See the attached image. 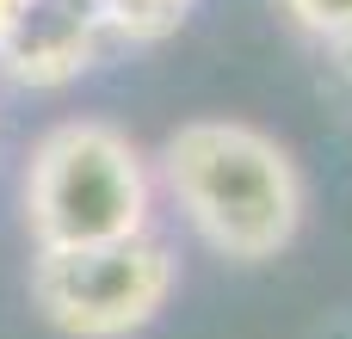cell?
<instances>
[{
    "label": "cell",
    "mask_w": 352,
    "mask_h": 339,
    "mask_svg": "<svg viewBox=\"0 0 352 339\" xmlns=\"http://www.w3.org/2000/svg\"><path fill=\"white\" fill-rule=\"evenodd\" d=\"M161 185L192 222V235L235 266L278 259L309 210L291 148L241 117L179 124L161 142Z\"/></svg>",
    "instance_id": "cell-1"
},
{
    "label": "cell",
    "mask_w": 352,
    "mask_h": 339,
    "mask_svg": "<svg viewBox=\"0 0 352 339\" xmlns=\"http://www.w3.org/2000/svg\"><path fill=\"white\" fill-rule=\"evenodd\" d=\"M148 204L155 179L142 148L105 117H68L43 130L25 161V229L37 253L148 235Z\"/></svg>",
    "instance_id": "cell-2"
},
{
    "label": "cell",
    "mask_w": 352,
    "mask_h": 339,
    "mask_svg": "<svg viewBox=\"0 0 352 339\" xmlns=\"http://www.w3.org/2000/svg\"><path fill=\"white\" fill-rule=\"evenodd\" d=\"M179 284V259L155 235L68 247L31 259V303L68 339H130L142 334Z\"/></svg>",
    "instance_id": "cell-3"
},
{
    "label": "cell",
    "mask_w": 352,
    "mask_h": 339,
    "mask_svg": "<svg viewBox=\"0 0 352 339\" xmlns=\"http://www.w3.org/2000/svg\"><path fill=\"white\" fill-rule=\"evenodd\" d=\"M105 49H111V31L93 0H31L19 31L0 43V74L12 86L50 93V86L80 80L87 68H99Z\"/></svg>",
    "instance_id": "cell-4"
},
{
    "label": "cell",
    "mask_w": 352,
    "mask_h": 339,
    "mask_svg": "<svg viewBox=\"0 0 352 339\" xmlns=\"http://www.w3.org/2000/svg\"><path fill=\"white\" fill-rule=\"evenodd\" d=\"M93 6H99V19H105L111 43H161V37H173V31L186 25V12H192V0H93Z\"/></svg>",
    "instance_id": "cell-5"
},
{
    "label": "cell",
    "mask_w": 352,
    "mask_h": 339,
    "mask_svg": "<svg viewBox=\"0 0 352 339\" xmlns=\"http://www.w3.org/2000/svg\"><path fill=\"white\" fill-rule=\"evenodd\" d=\"M285 12H291V25L297 31H309L316 43H328V37H346L352 31V0H278Z\"/></svg>",
    "instance_id": "cell-6"
},
{
    "label": "cell",
    "mask_w": 352,
    "mask_h": 339,
    "mask_svg": "<svg viewBox=\"0 0 352 339\" xmlns=\"http://www.w3.org/2000/svg\"><path fill=\"white\" fill-rule=\"evenodd\" d=\"M25 12H31V0H0V43L19 31V19H25Z\"/></svg>",
    "instance_id": "cell-7"
},
{
    "label": "cell",
    "mask_w": 352,
    "mask_h": 339,
    "mask_svg": "<svg viewBox=\"0 0 352 339\" xmlns=\"http://www.w3.org/2000/svg\"><path fill=\"white\" fill-rule=\"evenodd\" d=\"M322 49L334 56V68H340V74H346V80H352V31H346V37H328Z\"/></svg>",
    "instance_id": "cell-8"
}]
</instances>
